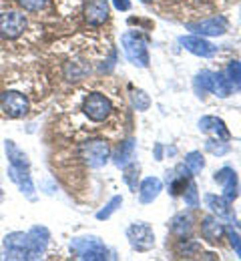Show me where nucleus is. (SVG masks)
I'll return each instance as SVG.
<instances>
[{"label": "nucleus", "instance_id": "obj_1", "mask_svg": "<svg viewBox=\"0 0 241 261\" xmlns=\"http://www.w3.org/2000/svg\"><path fill=\"white\" fill-rule=\"evenodd\" d=\"M4 247V257L6 259H18V261H31L40 259L38 251L35 247L33 235L29 231H10L2 239Z\"/></svg>", "mask_w": 241, "mask_h": 261}, {"label": "nucleus", "instance_id": "obj_2", "mask_svg": "<svg viewBox=\"0 0 241 261\" xmlns=\"http://www.w3.org/2000/svg\"><path fill=\"white\" fill-rule=\"evenodd\" d=\"M70 255L81 261H104L111 257L109 247L95 235H81L72 237L69 243Z\"/></svg>", "mask_w": 241, "mask_h": 261}, {"label": "nucleus", "instance_id": "obj_3", "mask_svg": "<svg viewBox=\"0 0 241 261\" xmlns=\"http://www.w3.org/2000/svg\"><path fill=\"white\" fill-rule=\"evenodd\" d=\"M78 155L83 159V163L91 169H103L111 159V145L103 139H91L81 143L78 147Z\"/></svg>", "mask_w": 241, "mask_h": 261}, {"label": "nucleus", "instance_id": "obj_4", "mask_svg": "<svg viewBox=\"0 0 241 261\" xmlns=\"http://www.w3.org/2000/svg\"><path fill=\"white\" fill-rule=\"evenodd\" d=\"M121 42H123V50H125V57L129 59V63L141 66V68L149 66V48H147V38L143 34L137 31H129L123 34Z\"/></svg>", "mask_w": 241, "mask_h": 261}, {"label": "nucleus", "instance_id": "obj_5", "mask_svg": "<svg viewBox=\"0 0 241 261\" xmlns=\"http://www.w3.org/2000/svg\"><path fill=\"white\" fill-rule=\"evenodd\" d=\"M0 111L8 119H24L31 113V100L20 91H4L0 93Z\"/></svg>", "mask_w": 241, "mask_h": 261}, {"label": "nucleus", "instance_id": "obj_6", "mask_svg": "<svg viewBox=\"0 0 241 261\" xmlns=\"http://www.w3.org/2000/svg\"><path fill=\"white\" fill-rule=\"evenodd\" d=\"M29 29V18L20 10H4L0 12V36L4 40H16Z\"/></svg>", "mask_w": 241, "mask_h": 261}, {"label": "nucleus", "instance_id": "obj_7", "mask_svg": "<svg viewBox=\"0 0 241 261\" xmlns=\"http://www.w3.org/2000/svg\"><path fill=\"white\" fill-rule=\"evenodd\" d=\"M83 115L93 123H103L113 115V102L103 93H91L83 100Z\"/></svg>", "mask_w": 241, "mask_h": 261}, {"label": "nucleus", "instance_id": "obj_8", "mask_svg": "<svg viewBox=\"0 0 241 261\" xmlns=\"http://www.w3.org/2000/svg\"><path fill=\"white\" fill-rule=\"evenodd\" d=\"M127 239H129V245L135 251H149L155 245L153 227L149 223H145V221H137V223L129 225V229H127Z\"/></svg>", "mask_w": 241, "mask_h": 261}, {"label": "nucleus", "instance_id": "obj_9", "mask_svg": "<svg viewBox=\"0 0 241 261\" xmlns=\"http://www.w3.org/2000/svg\"><path fill=\"white\" fill-rule=\"evenodd\" d=\"M179 42L185 50H189L191 55L201 57V59H211L217 55V46L213 42H209L205 36H199V34H185L179 38Z\"/></svg>", "mask_w": 241, "mask_h": 261}, {"label": "nucleus", "instance_id": "obj_10", "mask_svg": "<svg viewBox=\"0 0 241 261\" xmlns=\"http://www.w3.org/2000/svg\"><path fill=\"white\" fill-rule=\"evenodd\" d=\"M213 181L217 185H221L223 197L227 201H235L239 197V179H237V173L231 167H221L219 171H215Z\"/></svg>", "mask_w": 241, "mask_h": 261}, {"label": "nucleus", "instance_id": "obj_11", "mask_svg": "<svg viewBox=\"0 0 241 261\" xmlns=\"http://www.w3.org/2000/svg\"><path fill=\"white\" fill-rule=\"evenodd\" d=\"M6 175H8V179L18 187V191L26 197L29 201H35L36 199V187H35L33 177H31V171L16 169V167H10V165H8Z\"/></svg>", "mask_w": 241, "mask_h": 261}, {"label": "nucleus", "instance_id": "obj_12", "mask_svg": "<svg viewBox=\"0 0 241 261\" xmlns=\"http://www.w3.org/2000/svg\"><path fill=\"white\" fill-rule=\"evenodd\" d=\"M191 171L187 169V165L185 163H179L175 169H173L171 173L167 171V177H165V181H167V187H169V193L173 197H179L183 195V191L187 189V185L191 183Z\"/></svg>", "mask_w": 241, "mask_h": 261}, {"label": "nucleus", "instance_id": "obj_13", "mask_svg": "<svg viewBox=\"0 0 241 261\" xmlns=\"http://www.w3.org/2000/svg\"><path fill=\"white\" fill-rule=\"evenodd\" d=\"M109 0H87L85 2V20L91 27H101L109 18Z\"/></svg>", "mask_w": 241, "mask_h": 261}, {"label": "nucleus", "instance_id": "obj_14", "mask_svg": "<svg viewBox=\"0 0 241 261\" xmlns=\"http://www.w3.org/2000/svg\"><path fill=\"white\" fill-rule=\"evenodd\" d=\"M187 31L199 34V36H221L227 31V22H225V18H209V20L187 24Z\"/></svg>", "mask_w": 241, "mask_h": 261}, {"label": "nucleus", "instance_id": "obj_15", "mask_svg": "<svg viewBox=\"0 0 241 261\" xmlns=\"http://www.w3.org/2000/svg\"><path fill=\"white\" fill-rule=\"evenodd\" d=\"M199 130L201 133H205V135H211V137H217V139H225V141H229L231 139V133L227 129V125H225V121L223 119H219V117H213V115H205V117H201L199 119Z\"/></svg>", "mask_w": 241, "mask_h": 261}, {"label": "nucleus", "instance_id": "obj_16", "mask_svg": "<svg viewBox=\"0 0 241 261\" xmlns=\"http://www.w3.org/2000/svg\"><path fill=\"white\" fill-rule=\"evenodd\" d=\"M201 237L205 239L207 243H211V245L219 243V241L225 237V227H223V223L219 221V217H215V215H205V217L201 219Z\"/></svg>", "mask_w": 241, "mask_h": 261}, {"label": "nucleus", "instance_id": "obj_17", "mask_svg": "<svg viewBox=\"0 0 241 261\" xmlns=\"http://www.w3.org/2000/svg\"><path fill=\"white\" fill-rule=\"evenodd\" d=\"M207 207L211 209V213L219 219H225V221H235V213H233V207H231V201H227L225 197H217L207 193L205 195Z\"/></svg>", "mask_w": 241, "mask_h": 261}, {"label": "nucleus", "instance_id": "obj_18", "mask_svg": "<svg viewBox=\"0 0 241 261\" xmlns=\"http://www.w3.org/2000/svg\"><path fill=\"white\" fill-rule=\"evenodd\" d=\"M4 155H6V161H8L10 167L31 171V159H29V155H26L12 139H6V141H4Z\"/></svg>", "mask_w": 241, "mask_h": 261}, {"label": "nucleus", "instance_id": "obj_19", "mask_svg": "<svg viewBox=\"0 0 241 261\" xmlns=\"http://www.w3.org/2000/svg\"><path fill=\"white\" fill-rule=\"evenodd\" d=\"M161 191H163V181L157 179V177H147V179H143V183L139 185V201H141L143 205L153 203V201L159 197Z\"/></svg>", "mask_w": 241, "mask_h": 261}, {"label": "nucleus", "instance_id": "obj_20", "mask_svg": "<svg viewBox=\"0 0 241 261\" xmlns=\"http://www.w3.org/2000/svg\"><path fill=\"white\" fill-rule=\"evenodd\" d=\"M169 231H171L175 237H189L191 231H193V217L191 213H177L169 221Z\"/></svg>", "mask_w": 241, "mask_h": 261}, {"label": "nucleus", "instance_id": "obj_21", "mask_svg": "<svg viewBox=\"0 0 241 261\" xmlns=\"http://www.w3.org/2000/svg\"><path fill=\"white\" fill-rule=\"evenodd\" d=\"M133 157H135V139H127L117 147V151L113 155V163L117 165L119 169H123L125 165H129L133 161Z\"/></svg>", "mask_w": 241, "mask_h": 261}, {"label": "nucleus", "instance_id": "obj_22", "mask_svg": "<svg viewBox=\"0 0 241 261\" xmlns=\"http://www.w3.org/2000/svg\"><path fill=\"white\" fill-rule=\"evenodd\" d=\"M199 253H201V245L195 239H189V237H181L179 239V243H177V255L179 257L191 259V257H195Z\"/></svg>", "mask_w": 241, "mask_h": 261}, {"label": "nucleus", "instance_id": "obj_23", "mask_svg": "<svg viewBox=\"0 0 241 261\" xmlns=\"http://www.w3.org/2000/svg\"><path fill=\"white\" fill-rule=\"evenodd\" d=\"M211 93H213L215 97H219V98L229 97V93H231V85H229V81L225 79V74H223V72H213V85H211Z\"/></svg>", "mask_w": 241, "mask_h": 261}, {"label": "nucleus", "instance_id": "obj_24", "mask_svg": "<svg viewBox=\"0 0 241 261\" xmlns=\"http://www.w3.org/2000/svg\"><path fill=\"white\" fill-rule=\"evenodd\" d=\"M211 85H213V72L211 70H201L193 81V89L199 97H205L207 93H211Z\"/></svg>", "mask_w": 241, "mask_h": 261}, {"label": "nucleus", "instance_id": "obj_25", "mask_svg": "<svg viewBox=\"0 0 241 261\" xmlns=\"http://www.w3.org/2000/svg\"><path fill=\"white\" fill-rule=\"evenodd\" d=\"M205 151L211 153V155H215V157H223V155H227V153L231 151V145H229V141H225V139L211 137V139L205 141Z\"/></svg>", "mask_w": 241, "mask_h": 261}, {"label": "nucleus", "instance_id": "obj_26", "mask_svg": "<svg viewBox=\"0 0 241 261\" xmlns=\"http://www.w3.org/2000/svg\"><path fill=\"white\" fill-rule=\"evenodd\" d=\"M185 165L191 171V175H199L205 169V159H203L201 151H189L185 155Z\"/></svg>", "mask_w": 241, "mask_h": 261}, {"label": "nucleus", "instance_id": "obj_27", "mask_svg": "<svg viewBox=\"0 0 241 261\" xmlns=\"http://www.w3.org/2000/svg\"><path fill=\"white\" fill-rule=\"evenodd\" d=\"M121 205H123V197L115 195L109 203H106V205H104L103 209H99V211H97V219H99V221H106V219H111V217H113V213H115V211H119V207H121Z\"/></svg>", "mask_w": 241, "mask_h": 261}, {"label": "nucleus", "instance_id": "obj_28", "mask_svg": "<svg viewBox=\"0 0 241 261\" xmlns=\"http://www.w3.org/2000/svg\"><path fill=\"white\" fill-rule=\"evenodd\" d=\"M139 171H141V167H139L135 161H131L129 165H125L123 167V179H125V183L131 187V191H137V179H139Z\"/></svg>", "mask_w": 241, "mask_h": 261}, {"label": "nucleus", "instance_id": "obj_29", "mask_svg": "<svg viewBox=\"0 0 241 261\" xmlns=\"http://www.w3.org/2000/svg\"><path fill=\"white\" fill-rule=\"evenodd\" d=\"M225 79L229 81L231 87H241V63L239 61H231L225 68Z\"/></svg>", "mask_w": 241, "mask_h": 261}, {"label": "nucleus", "instance_id": "obj_30", "mask_svg": "<svg viewBox=\"0 0 241 261\" xmlns=\"http://www.w3.org/2000/svg\"><path fill=\"white\" fill-rule=\"evenodd\" d=\"M87 72H89V68L83 63H69V65L65 66V74H67L69 81H81Z\"/></svg>", "mask_w": 241, "mask_h": 261}, {"label": "nucleus", "instance_id": "obj_31", "mask_svg": "<svg viewBox=\"0 0 241 261\" xmlns=\"http://www.w3.org/2000/svg\"><path fill=\"white\" fill-rule=\"evenodd\" d=\"M131 100H133L135 109H137V111H141V113L149 111V107H151V98H149V95H147L145 91H133Z\"/></svg>", "mask_w": 241, "mask_h": 261}, {"label": "nucleus", "instance_id": "obj_32", "mask_svg": "<svg viewBox=\"0 0 241 261\" xmlns=\"http://www.w3.org/2000/svg\"><path fill=\"white\" fill-rule=\"evenodd\" d=\"M183 199H185V205L187 207H191V209H195L197 205H199V193H197V185L191 181L189 185H187V189L183 191Z\"/></svg>", "mask_w": 241, "mask_h": 261}, {"label": "nucleus", "instance_id": "obj_33", "mask_svg": "<svg viewBox=\"0 0 241 261\" xmlns=\"http://www.w3.org/2000/svg\"><path fill=\"white\" fill-rule=\"evenodd\" d=\"M18 4L22 6L24 12H40L46 8L48 0H18Z\"/></svg>", "mask_w": 241, "mask_h": 261}, {"label": "nucleus", "instance_id": "obj_34", "mask_svg": "<svg viewBox=\"0 0 241 261\" xmlns=\"http://www.w3.org/2000/svg\"><path fill=\"white\" fill-rule=\"evenodd\" d=\"M225 235H227V239H229V245L233 247V251L237 253V257L241 259V237L233 229H225Z\"/></svg>", "mask_w": 241, "mask_h": 261}, {"label": "nucleus", "instance_id": "obj_35", "mask_svg": "<svg viewBox=\"0 0 241 261\" xmlns=\"http://www.w3.org/2000/svg\"><path fill=\"white\" fill-rule=\"evenodd\" d=\"M113 6H115L117 10H123V12L131 10V2H129V0H113Z\"/></svg>", "mask_w": 241, "mask_h": 261}, {"label": "nucleus", "instance_id": "obj_36", "mask_svg": "<svg viewBox=\"0 0 241 261\" xmlns=\"http://www.w3.org/2000/svg\"><path fill=\"white\" fill-rule=\"evenodd\" d=\"M155 159H157V161L163 159V147H161V145H155Z\"/></svg>", "mask_w": 241, "mask_h": 261}, {"label": "nucleus", "instance_id": "obj_37", "mask_svg": "<svg viewBox=\"0 0 241 261\" xmlns=\"http://www.w3.org/2000/svg\"><path fill=\"white\" fill-rule=\"evenodd\" d=\"M201 257H203V259H217V257H215V255H213V253H203V255H201Z\"/></svg>", "mask_w": 241, "mask_h": 261}, {"label": "nucleus", "instance_id": "obj_38", "mask_svg": "<svg viewBox=\"0 0 241 261\" xmlns=\"http://www.w3.org/2000/svg\"><path fill=\"white\" fill-rule=\"evenodd\" d=\"M4 203V189H2V183H0V205Z\"/></svg>", "mask_w": 241, "mask_h": 261}, {"label": "nucleus", "instance_id": "obj_39", "mask_svg": "<svg viewBox=\"0 0 241 261\" xmlns=\"http://www.w3.org/2000/svg\"><path fill=\"white\" fill-rule=\"evenodd\" d=\"M141 2H153V0H141Z\"/></svg>", "mask_w": 241, "mask_h": 261}, {"label": "nucleus", "instance_id": "obj_40", "mask_svg": "<svg viewBox=\"0 0 241 261\" xmlns=\"http://www.w3.org/2000/svg\"><path fill=\"white\" fill-rule=\"evenodd\" d=\"M0 93H2V91H0Z\"/></svg>", "mask_w": 241, "mask_h": 261}]
</instances>
